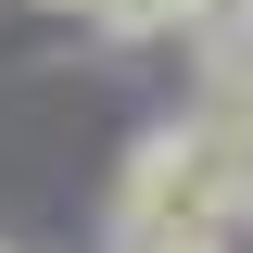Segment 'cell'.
Instances as JSON below:
<instances>
[{"label": "cell", "mask_w": 253, "mask_h": 253, "mask_svg": "<svg viewBox=\"0 0 253 253\" xmlns=\"http://www.w3.org/2000/svg\"><path fill=\"white\" fill-rule=\"evenodd\" d=\"M241 215V152H228V126H152L114 177V241H152V228H228Z\"/></svg>", "instance_id": "obj_1"}, {"label": "cell", "mask_w": 253, "mask_h": 253, "mask_svg": "<svg viewBox=\"0 0 253 253\" xmlns=\"http://www.w3.org/2000/svg\"><path fill=\"white\" fill-rule=\"evenodd\" d=\"M215 126H228V152H241V203H253V51H228V101H215Z\"/></svg>", "instance_id": "obj_2"}, {"label": "cell", "mask_w": 253, "mask_h": 253, "mask_svg": "<svg viewBox=\"0 0 253 253\" xmlns=\"http://www.w3.org/2000/svg\"><path fill=\"white\" fill-rule=\"evenodd\" d=\"M114 38H165V26H203V0H89Z\"/></svg>", "instance_id": "obj_3"}, {"label": "cell", "mask_w": 253, "mask_h": 253, "mask_svg": "<svg viewBox=\"0 0 253 253\" xmlns=\"http://www.w3.org/2000/svg\"><path fill=\"white\" fill-rule=\"evenodd\" d=\"M126 253H228L215 228H152V241H126Z\"/></svg>", "instance_id": "obj_4"}, {"label": "cell", "mask_w": 253, "mask_h": 253, "mask_svg": "<svg viewBox=\"0 0 253 253\" xmlns=\"http://www.w3.org/2000/svg\"><path fill=\"white\" fill-rule=\"evenodd\" d=\"M51 13H89V0H51Z\"/></svg>", "instance_id": "obj_5"}]
</instances>
